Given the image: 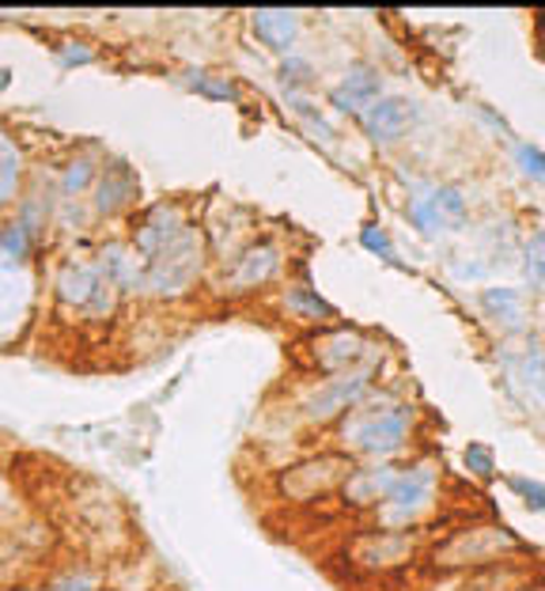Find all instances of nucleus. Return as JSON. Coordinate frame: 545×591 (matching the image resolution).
Wrapping results in <instances>:
<instances>
[{
	"instance_id": "423d86ee",
	"label": "nucleus",
	"mask_w": 545,
	"mask_h": 591,
	"mask_svg": "<svg viewBox=\"0 0 545 591\" xmlns=\"http://www.w3.org/2000/svg\"><path fill=\"white\" fill-rule=\"evenodd\" d=\"M372 375H375V360H367V364L326 375V380H319L315 387H307L300 399L303 421L334 424L341 418H349V413L367 399V391H372Z\"/></svg>"
},
{
	"instance_id": "cd10ccee",
	"label": "nucleus",
	"mask_w": 545,
	"mask_h": 591,
	"mask_svg": "<svg viewBox=\"0 0 545 591\" xmlns=\"http://www.w3.org/2000/svg\"><path fill=\"white\" fill-rule=\"evenodd\" d=\"M512 152H515V163L523 168L526 179H534V182H542V187H545V152H542V148L519 141V144L512 148Z\"/></svg>"
},
{
	"instance_id": "4c0bfd02",
	"label": "nucleus",
	"mask_w": 545,
	"mask_h": 591,
	"mask_svg": "<svg viewBox=\"0 0 545 591\" xmlns=\"http://www.w3.org/2000/svg\"><path fill=\"white\" fill-rule=\"evenodd\" d=\"M538 27H542V46H545V12H542V20H538Z\"/></svg>"
},
{
	"instance_id": "9d476101",
	"label": "nucleus",
	"mask_w": 545,
	"mask_h": 591,
	"mask_svg": "<svg viewBox=\"0 0 545 591\" xmlns=\"http://www.w3.org/2000/svg\"><path fill=\"white\" fill-rule=\"evenodd\" d=\"M190 220H186V209L174 206V201H160V206H152L141 217V224H137L133 232V251L144 258V262H155L163 251H171L174 243H179L182 236L190 232Z\"/></svg>"
},
{
	"instance_id": "6e6552de",
	"label": "nucleus",
	"mask_w": 545,
	"mask_h": 591,
	"mask_svg": "<svg viewBox=\"0 0 545 591\" xmlns=\"http://www.w3.org/2000/svg\"><path fill=\"white\" fill-rule=\"evenodd\" d=\"M421 553V534L417 528L413 531H367V534H356L353 542H349V553L345 558L353 561L360 572H367V577H386V572H398L405 569L410 561H417Z\"/></svg>"
},
{
	"instance_id": "1a4fd4ad",
	"label": "nucleus",
	"mask_w": 545,
	"mask_h": 591,
	"mask_svg": "<svg viewBox=\"0 0 545 591\" xmlns=\"http://www.w3.org/2000/svg\"><path fill=\"white\" fill-rule=\"evenodd\" d=\"M284 273V251L281 243H273V239H262V243H251L243 247L235 258H231L228 273H224V289L243 296V292H258L265 289L270 281Z\"/></svg>"
},
{
	"instance_id": "72a5a7b5",
	"label": "nucleus",
	"mask_w": 545,
	"mask_h": 591,
	"mask_svg": "<svg viewBox=\"0 0 545 591\" xmlns=\"http://www.w3.org/2000/svg\"><path fill=\"white\" fill-rule=\"evenodd\" d=\"M50 591H95V577H88V572H69V577H61Z\"/></svg>"
},
{
	"instance_id": "9b49d317",
	"label": "nucleus",
	"mask_w": 545,
	"mask_h": 591,
	"mask_svg": "<svg viewBox=\"0 0 545 591\" xmlns=\"http://www.w3.org/2000/svg\"><path fill=\"white\" fill-rule=\"evenodd\" d=\"M364 357L372 360L375 349L367 345V338L360 334V330H353V327H334V330H326V334L311 338V360H315L326 375L360 368V364H364Z\"/></svg>"
},
{
	"instance_id": "f704fd0d",
	"label": "nucleus",
	"mask_w": 545,
	"mask_h": 591,
	"mask_svg": "<svg viewBox=\"0 0 545 591\" xmlns=\"http://www.w3.org/2000/svg\"><path fill=\"white\" fill-rule=\"evenodd\" d=\"M526 380H531L534 391H538L542 399H545V357H534L531 360V372H526Z\"/></svg>"
},
{
	"instance_id": "dca6fc26",
	"label": "nucleus",
	"mask_w": 545,
	"mask_h": 591,
	"mask_svg": "<svg viewBox=\"0 0 545 591\" xmlns=\"http://www.w3.org/2000/svg\"><path fill=\"white\" fill-rule=\"evenodd\" d=\"M405 217H410V224L424 239H436L447 232V217L440 209V182H417L410 193V206H405Z\"/></svg>"
},
{
	"instance_id": "a878e982",
	"label": "nucleus",
	"mask_w": 545,
	"mask_h": 591,
	"mask_svg": "<svg viewBox=\"0 0 545 591\" xmlns=\"http://www.w3.org/2000/svg\"><path fill=\"white\" fill-rule=\"evenodd\" d=\"M34 243V232L23 224V220H12V224L0 228V258H27V251H31Z\"/></svg>"
},
{
	"instance_id": "393cba45",
	"label": "nucleus",
	"mask_w": 545,
	"mask_h": 591,
	"mask_svg": "<svg viewBox=\"0 0 545 591\" xmlns=\"http://www.w3.org/2000/svg\"><path fill=\"white\" fill-rule=\"evenodd\" d=\"M523 273L531 289H545V232H534L523 247Z\"/></svg>"
},
{
	"instance_id": "39448f33",
	"label": "nucleus",
	"mask_w": 545,
	"mask_h": 591,
	"mask_svg": "<svg viewBox=\"0 0 545 591\" xmlns=\"http://www.w3.org/2000/svg\"><path fill=\"white\" fill-rule=\"evenodd\" d=\"M356 470V459L345 451H319V455L303 459L281 470L276 478V493L292 504H315L322 497L341 493V485L349 482V474Z\"/></svg>"
},
{
	"instance_id": "f03ea898",
	"label": "nucleus",
	"mask_w": 545,
	"mask_h": 591,
	"mask_svg": "<svg viewBox=\"0 0 545 591\" xmlns=\"http://www.w3.org/2000/svg\"><path fill=\"white\" fill-rule=\"evenodd\" d=\"M523 550L515 531L501 528V523H470V528L451 531L447 539L436 542L428 553L432 569L440 572H477L488 565L512 561Z\"/></svg>"
},
{
	"instance_id": "7c9ffc66",
	"label": "nucleus",
	"mask_w": 545,
	"mask_h": 591,
	"mask_svg": "<svg viewBox=\"0 0 545 591\" xmlns=\"http://www.w3.org/2000/svg\"><path fill=\"white\" fill-rule=\"evenodd\" d=\"M360 243H364V251H372V254H379V258L394 254L391 239H386V232H383V228L375 224V220H367V224L360 228Z\"/></svg>"
},
{
	"instance_id": "4468645a",
	"label": "nucleus",
	"mask_w": 545,
	"mask_h": 591,
	"mask_svg": "<svg viewBox=\"0 0 545 591\" xmlns=\"http://www.w3.org/2000/svg\"><path fill=\"white\" fill-rule=\"evenodd\" d=\"M133 193H137V182L125 163H107V168L99 171L95 187H91V209H95L99 217H114V212H122L129 201H133Z\"/></svg>"
},
{
	"instance_id": "7ed1b4c3",
	"label": "nucleus",
	"mask_w": 545,
	"mask_h": 591,
	"mask_svg": "<svg viewBox=\"0 0 545 591\" xmlns=\"http://www.w3.org/2000/svg\"><path fill=\"white\" fill-rule=\"evenodd\" d=\"M436 497H440V474L432 463H413V467H402L398 474H394L391 489H386L383 504L375 508L379 515V528L386 531H413L424 515L436 508Z\"/></svg>"
},
{
	"instance_id": "e433bc0d",
	"label": "nucleus",
	"mask_w": 545,
	"mask_h": 591,
	"mask_svg": "<svg viewBox=\"0 0 545 591\" xmlns=\"http://www.w3.org/2000/svg\"><path fill=\"white\" fill-rule=\"evenodd\" d=\"M519 591H545V584H542V580H534V584H526V588H519Z\"/></svg>"
},
{
	"instance_id": "4be33fe9",
	"label": "nucleus",
	"mask_w": 545,
	"mask_h": 591,
	"mask_svg": "<svg viewBox=\"0 0 545 591\" xmlns=\"http://www.w3.org/2000/svg\"><path fill=\"white\" fill-rule=\"evenodd\" d=\"M99 179V168L91 156H77V160H69L61 168V179H58V193L64 201H80L84 193H91V187H95Z\"/></svg>"
},
{
	"instance_id": "f3484780",
	"label": "nucleus",
	"mask_w": 545,
	"mask_h": 591,
	"mask_svg": "<svg viewBox=\"0 0 545 591\" xmlns=\"http://www.w3.org/2000/svg\"><path fill=\"white\" fill-rule=\"evenodd\" d=\"M99 266H103V273L110 277V284H114L118 292L141 289L144 258L137 254L129 243H107L103 251H99Z\"/></svg>"
},
{
	"instance_id": "f8f14e48",
	"label": "nucleus",
	"mask_w": 545,
	"mask_h": 591,
	"mask_svg": "<svg viewBox=\"0 0 545 591\" xmlns=\"http://www.w3.org/2000/svg\"><path fill=\"white\" fill-rule=\"evenodd\" d=\"M375 99H383V77H379L372 64H353V69L334 84V91H330L334 110H341V114H356V118L364 114Z\"/></svg>"
},
{
	"instance_id": "0eeeda50",
	"label": "nucleus",
	"mask_w": 545,
	"mask_h": 591,
	"mask_svg": "<svg viewBox=\"0 0 545 591\" xmlns=\"http://www.w3.org/2000/svg\"><path fill=\"white\" fill-rule=\"evenodd\" d=\"M53 296L69 311L80 315H110L118 303V289L110 284L99 258H72L53 277Z\"/></svg>"
},
{
	"instance_id": "6ab92c4d",
	"label": "nucleus",
	"mask_w": 545,
	"mask_h": 591,
	"mask_svg": "<svg viewBox=\"0 0 545 591\" xmlns=\"http://www.w3.org/2000/svg\"><path fill=\"white\" fill-rule=\"evenodd\" d=\"M482 311L507 330L526 327V300H523L519 289H512V284H493V289H485L482 292Z\"/></svg>"
},
{
	"instance_id": "2eb2a0df",
	"label": "nucleus",
	"mask_w": 545,
	"mask_h": 591,
	"mask_svg": "<svg viewBox=\"0 0 545 591\" xmlns=\"http://www.w3.org/2000/svg\"><path fill=\"white\" fill-rule=\"evenodd\" d=\"M394 470L391 463H379V467H356L349 474V482L341 485V497H345L349 508H379L386 497V489L394 482Z\"/></svg>"
},
{
	"instance_id": "58836bf2",
	"label": "nucleus",
	"mask_w": 545,
	"mask_h": 591,
	"mask_svg": "<svg viewBox=\"0 0 545 591\" xmlns=\"http://www.w3.org/2000/svg\"><path fill=\"white\" fill-rule=\"evenodd\" d=\"M542 330H545V319H542Z\"/></svg>"
},
{
	"instance_id": "c756f323",
	"label": "nucleus",
	"mask_w": 545,
	"mask_h": 591,
	"mask_svg": "<svg viewBox=\"0 0 545 591\" xmlns=\"http://www.w3.org/2000/svg\"><path fill=\"white\" fill-rule=\"evenodd\" d=\"M507 485L523 497L531 512H545V482H531V478H515L512 474V478H507Z\"/></svg>"
},
{
	"instance_id": "2f4dec72",
	"label": "nucleus",
	"mask_w": 545,
	"mask_h": 591,
	"mask_svg": "<svg viewBox=\"0 0 545 591\" xmlns=\"http://www.w3.org/2000/svg\"><path fill=\"white\" fill-rule=\"evenodd\" d=\"M466 467H470V474H477V478H493V451L482 448V443H470Z\"/></svg>"
},
{
	"instance_id": "ddd939ff",
	"label": "nucleus",
	"mask_w": 545,
	"mask_h": 591,
	"mask_svg": "<svg viewBox=\"0 0 545 591\" xmlns=\"http://www.w3.org/2000/svg\"><path fill=\"white\" fill-rule=\"evenodd\" d=\"M410 122H413V107H410V99H402V96L375 99V103L360 114V126H364V133L372 137L375 144H394L405 129H410Z\"/></svg>"
},
{
	"instance_id": "bb28decb",
	"label": "nucleus",
	"mask_w": 545,
	"mask_h": 591,
	"mask_svg": "<svg viewBox=\"0 0 545 591\" xmlns=\"http://www.w3.org/2000/svg\"><path fill=\"white\" fill-rule=\"evenodd\" d=\"M440 209H443V217H447V228H462V224H466L470 201H466V193H462L458 187L440 182Z\"/></svg>"
},
{
	"instance_id": "b1692460",
	"label": "nucleus",
	"mask_w": 545,
	"mask_h": 591,
	"mask_svg": "<svg viewBox=\"0 0 545 591\" xmlns=\"http://www.w3.org/2000/svg\"><path fill=\"white\" fill-rule=\"evenodd\" d=\"M182 80H186V88L201 91L205 99H216V103H231V99H235V88L228 84V77H216V72H198V69H190Z\"/></svg>"
},
{
	"instance_id": "5701e85b",
	"label": "nucleus",
	"mask_w": 545,
	"mask_h": 591,
	"mask_svg": "<svg viewBox=\"0 0 545 591\" xmlns=\"http://www.w3.org/2000/svg\"><path fill=\"white\" fill-rule=\"evenodd\" d=\"M20 182H23V156L12 144V137L0 133V206H8L20 193Z\"/></svg>"
},
{
	"instance_id": "a211bd4d",
	"label": "nucleus",
	"mask_w": 545,
	"mask_h": 591,
	"mask_svg": "<svg viewBox=\"0 0 545 591\" xmlns=\"http://www.w3.org/2000/svg\"><path fill=\"white\" fill-rule=\"evenodd\" d=\"M538 580V569L515 565V561H501V565L477 569L474 577L462 584V591H519Z\"/></svg>"
},
{
	"instance_id": "c85d7f7f",
	"label": "nucleus",
	"mask_w": 545,
	"mask_h": 591,
	"mask_svg": "<svg viewBox=\"0 0 545 591\" xmlns=\"http://www.w3.org/2000/svg\"><path fill=\"white\" fill-rule=\"evenodd\" d=\"M311 77H315L311 61H303V58H284L281 61V84L284 88H303V84H311Z\"/></svg>"
},
{
	"instance_id": "473e14b6",
	"label": "nucleus",
	"mask_w": 545,
	"mask_h": 591,
	"mask_svg": "<svg viewBox=\"0 0 545 591\" xmlns=\"http://www.w3.org/2000/svg\"><path fill=\"white\" fill-rule=\"evenodd\" d=\"M91 58H95V46H88V42H64L58 50V61L64 64V69H72V64H88Z\"/></svg>"
},
{
	"instance_id": "f257e3e1",
	"label": "nucleus",
	"mask_w": 545,
	"mask_h": 591,
	"mask_svg": "<svg viewBox=\"0 0 545 591\" xmlns=\"http://www.w3.org/2000/svg\"><path fill=\"white\" fill-rule=\"evenodd\" d=\"M413 418L410 405L383 399V394H367L349 418H341V451L345 455H364V459H391L410 448L413 440Z\"/></svg>"
},
{
	"instance_id": "c9c22d12",
	"label": "nucleus",
	"mask_w": 545,
	"mask_h": 591,
	"mask_svg": "<svg viewBox=\"0 0 545 591\" xmlns=\"http://www.w3.org/2000/svg\"><path fill=\"white\" fill-rule=\"evenodd\" d=\"M8 84H12V69H4V64H0V91H4Z\"/></svg>"
},
{
	"instance_id": "412c9836",
	"label": "nucleus",
	"mask_w": 545,
	"mask_h": 591,
	"mask_svg": "<svg viewBox=\"0 0 545 591\" xmlns=\"http://www.w3.org/2000/svg\"><path fill=\"white\" fill-rule=\"evenodd\" d=\"M284 308H289V315L300 322H330L334 319V308H330L311 284H289V289H284Z\"/></svg>"
},
{
	"instance_id": "aec40b11",
	"label": "nucleus",
	"mask_w": 545,
	"mask_h": 591,
	"mask_svg": "<svg viewBox=\"0 0 545 591\" xmlns=\"http://www.w3.org/2000/svg\"><path fill=\"white\" fill-rule=\"evenodd\" d=\"M254 34L270 50H289L300 39V20L295 12H254Z\"/></svg>"
},
{
	"instance_id": "20e7f679",
	"label": "nucleus",
	"mask_w": 545,
	"mask_h": 591,
	"mask_svg": "<svg viewBox=\"0 0 545 591\" xmlns=\"http://www.w3.org/2000/svg\"><path fill=\"white\" fill-rule=\"evenodd\" d=\"M205 273V239L198 228H190L171 251H163L155 262H144V281L141 289L155 300H179Z\"/></svg>"
}]
</instances>
